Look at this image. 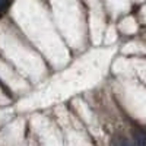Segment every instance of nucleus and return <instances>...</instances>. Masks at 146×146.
Masks as SVG:
<instances>
[{
  "mask_svg": "<svg viewBox=\"0 0 146 146\" xmlns=\"http://www.w3.org/2000/svg\"><path fill=\"white\" fill-rule=\"evenodd\" d=\"M135 145L136 146H146V130L145 129H136L135 130Z\"/></svg>",
  "mask_w": 146,
  "mask_h": 146,
  "instance_id": "obj_1",
  "label": "nucleus"
},
{
  "mask_svg": "<svg viewBox=\"0 0 146 146\" xmlns=\"http://www.w3.org/2000/svg\"><path fill=\"white\" fill-rule=\"evenodd\" d=\"M113 146H133V145L124 136H115L114 140H113Z\"/></svg>",
  "mask_w": 146,
  "mask_h": 146,
  "instance_id": "obj_2",
  "label": "nucleus"
},
{
  "mask_svg": "<svg viewBox=\"0 0 146 146\" xmlns=\"http://www.w3.org/2000/svg\"><path fill=\"white\" fill-rule=\"evenodd\" d=\"M10 3H12V0H0V15H3L5 12L7 10Z\"/></svg>",
  "mask_w": 146,
  "mask_h": 146,
  "instance_id": "obj_3",
  "label": "nucleus"
}]
</instances>
